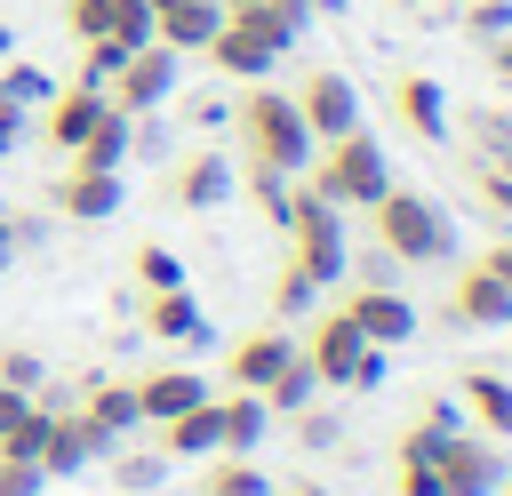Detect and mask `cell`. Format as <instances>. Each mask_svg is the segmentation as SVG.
<instances>
[{"label": "cell", "mask_w": 512, "mask_h": 496, "mask_svg": "<svg viewBox=\"0 0 512 496\" xmlns=\"http://www.w3.org/2000/svg\"><path fill=\"white\" fill-rule=\"evenodd\" d=\"M232 128H240V152L256 168H280V176H304L312 168V136L296 120V96L272 88V80H248V96L232 104Z\"/></svg>", "instance_id": "cell-1"}, {"label": "cell", "mask_w": 512, "mask_h": 496, "mask_svg": "<svg viewBox=\"0 0 512 496\" xmlns=\"http://www.w3.org/2000/svg\"><path fill=\"white\" fill-rule=\"evenodd\" d=\"M312 160H320V168H304L296 184L320 192L328 208H376L384 184H392V160H384V144H376L368 128H344L336 144H312Z\"/></svg>", "instance_id": "cell-2"}, {"label": "cell", "mask_w": 512, "mask_h": 496, "mask_svg": "<svg viewBox=\"0 0 512 496\" xmlns=\"http://www.w3.org/2000/svg\"><path fill=\"white\" fill-rule=\"evenodd\" d=\"M368 216H376V248H384L392 264H448V248H456L448 216H440L424 192H408V184H384V200H376Z\"/></svg>", "instance_id": "cell-3"}, {"label": "cell", "mask_w": 512, "mask_h": 496, "mask_svg": "<svg viewBox=\"0 0 512 496\" xmlns=\"http://www.w3.org/2000/svg\"><path fill=\"white\" fill-rule=\"evenodd\" d=\"M296 352H304V368H312L320 384H344V392H376V384H384V352L352 328V312H344V304H336V312H320V320H312V336H304Z\"/></svg>", "instance_id": "cell-4"}, {"label": "cell", "mask_w": 512, "mask_h": 496, "mask_svg": "<svg viewBox=\"0 0 512 496\" xmlns=\"http://www.w3.org/2000/svg\"><path fill=\"white\" fill-rule=\"evenodd\" d=\"M288 48H296V32H280V24H272V16L256 8V0H240V8H224L216 40H208L200 56H208V64L224 72V80H264V72H272V64H280Z\"/></svg>", "instance_id": "cell-5"}, {"label": "cell", "mask_w": 512, "mask_h": 496, "mask_svg": "<svg viewBox=\"0 0 512 496\" xmlns=\"http://www.w3.org/2000/svg\"><path fill=\"white\" fill-rule=\"evenodd\" d=\"M280 232H288V248H296L288 264H296L312 288L344 280V264H352V248H344V208H328L320 192H304V184H296V200H288V224H280Z\"/></svg>", "instance_id": "cell-6"}, {"label": "cell", "mask_w": 512, "mask_h": 496, "mask_svg": "<svg viewBox=\"0 0 512 496\" xmlns=\"http://www.w3.org/2000/svg\"><path fill=\"white\" fill-rule=\"evenodd\" d=\"M176 80H184V56L160 48V40H144V48H128L120 72L104 80V104H120V112H160V104H176Z\"/></svg>", "instance_id": "cell-7"}, {"label": "cell", "mask_w": 512, "mask_h": 496, "mask_svg": "<svg viewBox=\"0 0 512 496\" xmlns=\"http://www.w3.org/2000/svg\"><path fill=\"white\" fill-rule=\"evenodd\" d=\"M504 480V448L488 432H448L432 456V496H496Z\"/></svg>", "instance_id": "cell-8"}, {"label": "cell", "mask_w": 512, "mask_h": 496, "mask_svg": "<svg viewBox=\"0 0 512 496\" xmlns=\"http://www.w3.org/2000/svg\"><path fill=\"white\" fill-rule=\"evenodd\" d=\"M296 120H304V136H312V144H336L344 128H360V88H352V72L312 64V72H304V88H296Z\"/></svg>", "instance_id": "cell-9"}, {"label": "cell", "mask_w": 512, "mask_h": 496, "mask_svg": "<svg viewBox=\"0 0 512 496\" xmlns=\"http://www.w3.org/2000/svg\"><path fill=\"white\" fill-rule=\"evenodd\" d=\"M232 192H240V168H232L224 152H208V144H200V152H184V160L168 168V200H176V208H192V216L224 208Z\"/></svg>", "instance_id": "cell-10"}, {"label": "cell", "mask_w": 512, "mask_h": 496, "mask_svg": "<svg viewBox=\"0 0 512 496\" xmlns=\"http://www.w3.org/2000/svg\"><path fill=\"white\" fill-rule=\"evenodd\" d=\"M120 200H128L120 168H88V160H64V176H56V208H64L72 224H104V216H120Z\"/></svg>", "instance_id": "cell-11"}, {"label": "cell", "mask_w": 512, "mask_h": 496, "mask_svg": "<svg viewBox=\"0 0 512 496\" xmlns=\"http://www.w3.org/2000/svg\"><path fill=\"white\" fill-rule=\"evenodd\" d=\"M344 312H352V328H360L376 352H392V344H408V336H416V304H408L400 288H384V280L352 288V296H344Z\"/></svg>", "instance_id": "cell-12"}, {"label": "cell", "mask_w": 512, "mask_h": 496, "mask_svg": "<svg viewBox=\"0 0 512 496\" xmlns=\"http://www.w3.org/2000/svg\"><path fill=\"white\" fill-rule=\"evenodd\" d=\"M392 112H400V128H408L416 144H448V136H456V120H448V88H440L432 72H400Z\"/></svg>", "instance_id": "cell-13"}, {"label": "cell", "mask_w": 512, "mask_h": 496, "mask_svg": "<svg viewBox=\"0 0 512 496\" xmlns=\"http://www.w3.org/2000/svg\"><path fill=\"white\" fill-rule=\"evenodd\" d=\"M96 120H104V88H80V80H64V88L40 104V136H48L64 160L80 152V136H88Z\"/></svg>", "instance_id": "cell-14"}, {"label": "cell", "mask_w": 512, "mask_h": 496, "mask_svg": "<svg viewBox=\"0 0 512 496\" xmlns=\"http://www.w3.org/2000/svg\"><path fill=\"white\" fill-rule=\"evenodd\" d=\"M288 360H296V336H288V328H248L224 368H232V392H264Z\"/></svg>", "instance_id": "cell-15"}, {"label": "cell", "mask_w": 512, "mask_h": 496, "mask_svg": "<svg viewBox=\"0 0 512 496\" xmlns=\"http://www.w3.org/2000/svg\"><path fill=\"white\" fill-rule=\"evenodd\" d=\"M88 456H104L96 432H88V416H80V408H48V432H40V456H32V464H40L48 480H72Z\"/></svg>", "instance_id": "cell-16"}, {"label": "cell", "mask_w": 512, "mask_h": 496, "mask_svg": "<svg viewBox=\"0 0 512 496\" xmlns=\"http://www.w3.org/2000/svg\"><path fill=\"white\" fill-rule=\"evenodd\" d=\"M448 320L456 328H512V288L488 280L480 264H464L456 272V296H448Z\"/></svg>", "instance_id": "cell-17"}, {"label": "cell", "mask_w": 512, "mask_h": 496, "mask_svg": "<svg viewBox=\"0 0 512 496\" xmlns=\"http://www.w3.org/2000/svg\"><path fill=\"white\" fill-rule=\"evenodd\" d=\"M216 24H224V0H168V8H152V40L176 48V56H200L216 40Z\"/></svg>", "instance_id": "cell-18"}, {"label": "cell", "mask_w": 512, "mask_h": 496, "mask_svg": "<svg viewBox=\"0 0 512 496\" xmlns=\"http://www.w3.org/2000/svg\"><path fill=\"white\" fill-rule=\"evenodd\" d=\"M144 328H152L160 344H208V312H200L192 288H160V296H144Z\"/></svg>", "instance_id": "cell-19"}, {"label": "cell", "mask_w": 512, "mask_h": 496, "mask_svg": "<svg viewBox=\"0 0 512 496\" xmlns=\"http://www.w3.org/2000/svg\"><path fill=\"white\" fill-rule=\"evenodd\" d=\"M192 400H208L200 368H160V376L136 384V416H144V424H168V416H184Z\"/></svg>", "instance_id": "cell-20"}, {"label": "cell", "mask_w": 512, "mask_h": 496, "mask_svg": "<svg viewBox=\"0 0 512 496\" xmlns=\"http://www.w3.org/2000/svg\"><path fill=\"white\" fill-rule=\"evenodd\" d=\"M80 416H88V432H96V448L112 456L120 448V432H136L144 416H136V384H96L88 400H80Z\"/></svg>", "instance_id": "cell-21"}, {"label": "cell", "mask_w": 512, "mask_h": 496, "mask_svg": "<svg viewBox=\"0 0 512 496\" xmlns=\"http://www.w3.org/2000/svg\"><path fill=\"white\" fill-rule=\"evenodd\" d=\"M216 424H224V448H216V456H256L264 432H272V408H264L256 392H224V400H216Z\"/></svg>", "instance_id": "cell-22"}, {"label": "cell", "mask_w": 512, "mask_h": 496, "mask_svg": "<svg viewBox=\"0 0 512 496\" xmlns=\"http://www.w3.org/2000/svg\"><path fill=\"white\" fill-rule=\"evenodd\" d=\"M224 448V424H216V400H192L184 416L160 424V456H216Z\"/></svg>", "instance_id": "cell-23"}, {"label": "cell", "mask_w": 512, "mask_h": 496, "mask_svg": "<svg viewBox=\"0 0 512 496\" xmlns=\"http://www.w3.org/2000/svg\"><path fill=\"white\" fill-rule=\"evenodd\" d=\"M456 408H472V424H480L488 440H512V384H504V376L472 368V376H464V392H456Z\"/></svg>", "instance_id": "cell-24"}, {"label": "cell", "mask_w": 512, "mask_h": 496, "mask_svg": "<svg viewBox=\"0 0 512 496\" xmlns=\"http://www.w3.org/2000/svg\"><path fill=\"white\" fill-rule=\"evenodd\" d=\"M128 152H136V112L104 104V120L80 136V152H72V160H88V168H128Z\"/></svg>", "instance_id": "cell-25"}, {"label": "cell", "mask_w": 512, "mask_h": 496, "mask_svg": "<svg viewBox=\"0 0 512 496\" xmlns=\"http://www.w3.org/2000/svg\"><path fill=\"white\" fill-rule=\"evenodd\" d=\"M456 136L472 144V160L512 152V104H480V112H464V120H456Z\"/></svg>", "instance_id": "cell-26"}, {"label": "cell", "mask_w": 512, "mask_h": 496, "mask_svg": "<svg viewBox=\"0 0 512 496\" xmlns=\"http://www.w3.org/2000/svg\"><path fill=\"white\" fill-rule=\"evenodd\" d=\"M200 496H272V480L256 472V456H216L200 472Z\"/></svg>", "instance_id": "cell-27"}, {"label": "cell", "mask_w": 512, "mask_h": 496, "mask_svg": "<svg viewBox=\"0 0 512 496\" xmlns=\"http://www.w3.org/2000/svg\"><path fill=\"white\" fill-rule=\"evenodd\" d=\"M240 192L272 216V224H288V200H296V176H280V168H256V160H240Z\"/></svg>", "instance_id": "cell-28"}, {"label": "cell", "mask_w": 512, "mask_h": 496, "mask_svg": "<svg viewBox=\"0 0 512 496\" xmlns=\"http://www.w3.org/2000/svg\"><path fill=\"white\" fill-rule=\"evenodd\" d=\"M312 392H320V376H312V368H304V352H296V360H288V368H280L256 400H264L272 416H296V408H312Z\"/></svg>", "instance_id": "cell-29"}, {"label": "cell", "mask_w": 512, "mask_h": 496, "mask_svg": "<svg viewBox=\"0 0 512 496\" xmlns=\"http://www.w3.org/2000/svg\"><path fill=\"white\" fill-rule=\"evenodd\" d=\"M0 96L32 112V104H48V96H56V80H48L40 64H24V56H8V64H0Z\"/></svg>", "instance_id": "cell-30"}, {"label": "cell", "mask_w": 512, "mask_h": 496, "mask_svg": "<svg viewBox=\"0 0 512 496\" xmlns=\"http://www.w3.org/2000/svg\"><path fill=\"white\" fill-rule=\"evenodd\" d=\"M40 432H48V400H32L16 424H0V456H24V464H32V456H40Z\"/></svg>", "instance_id": "cell-31"}, {"label": "cell", "mask_w": 512, "mask_h": 496, "mask_svg": "<svg viewBox=\"0 0 512 496\" xmlns=\"http://www.w3.org/2000/svg\"><path fill=\"white\" fill-rule=\"evenodd\" d=\"M136 280H144V296H160V288H184V264H176L160 240H144V248H136Z\"/></svg>", "instance_id": "cell-32"}, {"label": "cell", "mask_w": 512, "mask_h": 496, "mask_svg": "<svg viewBox=\"0 0 512 496\" xmlns=\"http://www.w3.org/2000/svg\"><path fill=\"white\" fill-rule=\"evenodd\" d=\"M472 184H480V200H488L496 216H512V152H496V160H472Z\"/></svg>", "instance_id": "cell-33"}, {"label": "cell", "mask_w": 512, "mask_h": 496, "mask_svg": "<svg viewBox=\"0 0 512 496\" xmlns=\"http://www.w3.org/2000/svg\"><path fill=\"white\" fill-rule=\"evenodd\" d=\"M312 304H320V288H312L296 264H280V280H272V312H280V320H296V312H312Z\"/></svg>", "instance_id": "cell-34"}, {"label": "cell", "mask_w": 512, "mask_h": 496, "mask_svg": "<svg viewBox=\"0 0 512 496\" xmlns=\"http://www.w3.org/2000/svg\"><path fill=\"white\" fill-rule=\"evenodd\" d=\"M104 40L144 48V40H152V0H120V8H112V24H104Z\"/></svg>", "instance_id": "cell-35"}, {"label": "cell", "mask_w": 512, "mask_h": 496, "mask_svg": "<svg viewBox=\"0 0 512 496\" xmlns=\"http://www.w3.org/2000/svg\"><path fill=\"white\" fill-rule=\"evenodd\" d=\"M120 56H128L120 40H80V88H104L120 72Z\"/></svg>", "instance_id": "cell-36"}, {"label": "cell", "mask_w": 512, "mask_h": 496, "mask_svg": "<svg viewBox=\"0 0 512 496\" xmlns=\"http://www.w3.org/2000/svg\"><path fill=\"white\" fill-rule=\"evenodd\" d=\"M112 8H120V0H64V32H72V40H104Z\"/></svg>", "instance_id": "cell-37"}, {"label": "cell", "mask_w": 512, "mask_h": 496, "mask_svg": "<svg viewBox=\"0 0 512 496\" xmlns=\"http://www.w3.org/2000/svg\"><path fill=\"white\" fill-rule=\"evenodd\" d=\"M40 376H48V368H40V352H24V344H8V352H0V384H8V392H40Z\"/></svg>", "instance_id": "cell-38"}, {"label": "cell", "mask_w": 512, "mask_h": 496, "mask_svg": "<svg viewBox=\"0 0 512 496\" xmlns=\"http://www.w3.org/2000/svg\"><path fill=\"white\" fill-rule=\"evenodd\" d=\"M464 32H472V40L512 32V0H472V8H464Z\"/></svg>", "instance_id": "cell-39"}, {"label": "cell", "mask_w": 512, "mask_h": 496, "mask_svg": "<svg viewBox=\"0 0 512 496\" xmlns=\"http://www.w3.org/2000/svg\"><path fill=\"white\" fill-rule=\"evenodd\" d=\"M48 488V472L40 464H24V456H0V496H40Z\"/></svg>", "instance_id": "cell-40"}, {"label": "cell", "mask_w": 512, "mask_h": 496, "mask_svg": "<svg viewBox=\"0 0 512 496\" xmlns=\"http://www.w3.org/2000/svg\"><path fill=\"white\" fill-rule=\"evenodd\" d=\"M296 440H304V448H336V416H320V408H296Z\"/></svg>", "instance_id": "cell-41"}, {"label": "cell", "mask_w": 512, "mask_h": 496, "mask_svg": "<svg viewBox=\"0 0 512 496\" xmlns=\"http://www.w3.org/2000/svg\"><path fill=\"white\" fill-rule=\"evenodd\" d=\"M256 8H264L280 32H296V40H304V24H312V0H256Z\"/></svg>", "instance_id": "cell-42"}, {"label": "cell", "mask_w": 512, "mask_h": 496, "mask_svg": "<svg viewBox=\"0 0 512 496\" xmlns=\"http://www.w3.org/2000/svg\"><path fill=\"white\" fill-rule=\"evenodd\" d=\"M480 56H488V80H496V88H512V32L480 40Z\"/></svg>", "instance_id": "cell-43"}, {"label": "cell", "mask_w": 512, "mask_h": 496, "mask_svg": "<svg viewBox=\"0 0 512 496\" xmlns=\"http://www.w3.org/2000/svg\"><path fill=\"white\" fill-rule=\"evenodd\" d=\"M120 488H160V456H120Z\"/></svg>", "instance_id": "cell-44"}, {"label": "cell", "mask_w": 512, "mask_h": 496, "mask_svg": "<svg viewBox=\"0 0 512 496\" xmlns=\"http://www.w3.org/2000/svg\"><path fill=\"white\" fill-rule=\"evenodd\" d=\"M480 272H488V280H504V288H512V232H504V240H488V256H480Z\"/></svg>", "instance_id": "cell-45"}, {"label": "cell", "mask_w": 512, "mask_h": 496, "mask_svg": "<svg viewBox=\"0 0 512 496\" xmlns=\"http://www.w3.org/2000/svg\"><path fill=\"white\" fill-rule=\"evenodd\" d=\"M16 144H24V104L0 96V152H16Z\"/></svg>", "instance_id": "cell-46"}, {"label": "cell", "mask_w": 512, "mask_h": 496, "mask_svg": "<svg viewBox=\"0 0 512 496\" xmlns=\"http://www.w3.org/2000/svg\"><path fill=\"white\" fill-rule=\"evenodd\" d=\"M400 496H432V464H400Z\"/></svg>", "instance_id": "cell-47"}, {"label": "cell", "mask_w": 512, "mask_h": 496, "mask_svg": "<svg viewBox=\"0 0 512 496\" xmlns=\"http://www.w3.org/2000/svg\"><path fill=\"white\" fill-rule=\"evenodd\" d=\"M192 120H200V128H216V120H232V104H216V96H192Z\"/></svg>", "instance_id": "cell-48"}, {"label": "cell", "mask_w": 512, "mask_h": 496, "mask_svg": "<svg viewBox=\"0 0 512 496\" xmlns=\"http://www.w3.org/2000/svg\"><path fill=\"white\" fill-rule=\"evenodd\" d=\"M16 256V232H8V208H0V264Z\"/></svg>", "instance_id": "cell-49"}, {"label": "cell", "mask_w": 512, "mask_h": 496, "mask_svg": "<svg viewBox=\"0 0 512 496\" xmlns=\"http://www.w3.org/2000/svg\"><path fill=\"white\" fill-rule=\"evenodd\" d=\"M8 56H16V32H8V16H0V64H8Z\"/></svg>", "instance_id": "cell-50"}, {"label": "cell", "mask_w": 512, "mask_h": 496, "mask_svg": "<svg viewBox=\"0 0 512 496\" xmlns=\"http://www.w3.org/2000/svg\"><path fill=\"white\" fill-rule=\"evenodd\" d=\"M288 496H328V488H312V480H304V488H288Z\"/></svg>", "instance_id": "cell-51"}, {"label": "cell", "mask_w": 512, "mask_h": 496, "mask_svg": "<svg viewBox=\"0 0 512 496\" xmlns=\"http://www.w3.org/2000/svg\"><path fill=\"white\" fill-rule=\"evenodd\" d=\"M496 496H512V464H504V480H496Z\"/></svg>", "instance_id": "cell-52"}, {"label": "cell", "mask_w": 512, "mask_h": 496, "mask_svg": "<svg viewBox=\"0 0 512 496\" xmlns=\"http://www.w3.org/2000/svg\"><path fill=\"white\" fill-rule=\"evenodd\" d=\"M152 8H168V0H152Z\"/></svg>", "instance_id": "cell-53"}, {"label": "cell", "mask_w": 512, "mask_h": 496, "mask_svg": "<svg viewBox=\"0 0 512 496\" xmlns=\"http://www.w3.org/2000/svg\"><path fill=\"white\" fill-rule=\"evenodd\" d=\"M224 8H240V0H224Z\"/></svg>", "instance_id": "cell-54"}]
</instances>
